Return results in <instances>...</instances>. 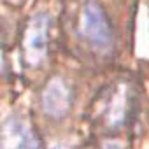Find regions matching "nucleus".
Segmentation results:
<instances>
[{
    "mask_svg": "<svg viewBox=\"0 0 149 149\" xmlns=\"http://www.w3.org/2000/svg\"><path fill=\"white\" fill-rule=\"evenodd\" d=\"M72 105V91L61 77H53L42 93V109L47 116L61 119Z\"/></svg>",
    "mask_w": 149,
    "mask_h": 149,
    "instance_id": "obj_4",
    "label": "nucleus"
},
{
    "mask_svg": "<svg viewBox=\"0 0 149 149\" xmlns=\"http://www.w3.org/2000/svg\"><path fill=\"white\" fill-rule=\"evenodd\" d=\"M83 33L95 51H98L102 54L111 53V49L114 46V35H112V30H111V25L107 21L104 9L95 0H88L84 6Z\"/></svg>",
    "mask_w": 149,
    "mask_h": 149,
    "instance_id": "obj_1",
    "label": "nucleus"
},
{
    "mask_svg": "<svg viewBox=\"0 0 149 149\" xmlns=\"http://www.w3.org/2000/svg\"><path fill=\"white\" fill-rule=\"evenodd\" d=\"M105 118H107L109 128H119V126H123V123L126 119V90H125V86H119L112 93L111 102L107 105Z\"/></svg>",
    "mask_w": 149,
    "mask_h": 149,
    "instance_id": "obj_5",
    "label": "nucleus"
},
{
    "mask_svg": "<svg viewBox=\"0 0 149 149\" xmlns=\"http://www.w3.org/2000/svg\"><path fill=\"white\" fill-rule=\"evenodd\" d=\"M104 149H125V147H123V144H119L116 140H109L104 144Z\"/></svg>",
    "mask_w": 149,
    "mask_h": 149,
    "instance_id": "obj_6",
    "label": "nucleus"
},
{
    "mask_svg": "<svg viewBox=\"0 0 149 149\" xmlns=\"http://www.w3.org/2000/svg\"><path fill=\"white\" fill-rule=\"evenodd\" d=\"M49 39V16L37 13L26 25L23 35V54L28 65H39L47 54Z\"/></svg>",
    "mask_w": 149,
    "mask_h": 149,
    "instance_id": "obj_2",
    "label": "nucleus"
},
{
    "mask_svg": "<svg viewBox=\"0 0 149 149\" xmlns=\"http://www.w3.org/2000/svg\"><path fill=\"white\" fill-rule=\"evenodd\" d=\"M51 149H68V147L63 146V144H58V146H54V147H51Z\"/></svg>",
    "mask_w": 149,
    "mask_h": 149,
    "instance_id": "obj_7",
    "label": "nucleus"
},
{
    "mask_svg": "<svg viewBox=\"0 0 149 149\" xmlns=\"http://www.w3.org/2000/svg\"><path fill=\"white\" fill-rule=\"evenodd\" d=\"M2 149H39V140L30 123L19 116H9L2 125Z\"/></svg>",
    "mask_w": 149,
    "mask_h": 149,
    "instance_id": "obj_3",
    "label": "nucleus"
}]
</instances>
